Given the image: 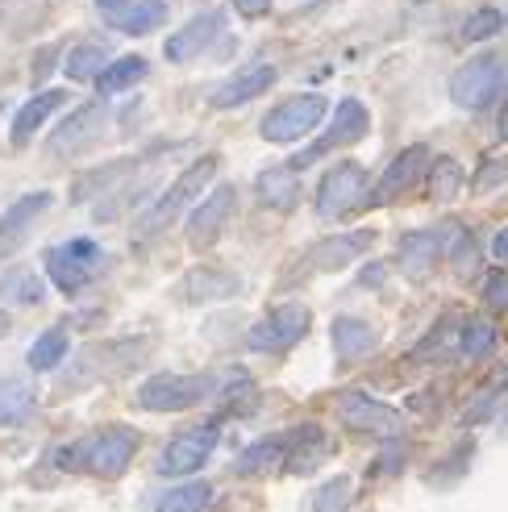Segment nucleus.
Returning a JSON list of instances; mask_svg holds the SVG:
<instances>
[{"label":"nucleus","mask_w":508,"mask_h":512,"mask_svg":"<svg viewBox=\"0 0 508 512\" xmlns=\"http://www.w3.org/2000/svg\"><path fill=\"white\" fill-rule=\"evenodd\" d=\"M146 71H150V63L142 55H121V59H113L105 71H100L92 84H96L100 96H121V92H130L134 84H142Z\"/></svg>","instance_id":"26"},{"label":"nucleus","mask_w":508,"mask_h":512,"mask_svg":"<svg viewBox=\"0 0 508 512\" xmlns=\"http://www.w3.org/2000/svg\"><path fill=\"white\" fill-rule=\"evenodd\" d=\"M504 88V63L496 55H475L450 75V100L467 113H484Z\"/></svg>","instance_id":"8"},{"label":"nucleus","mask_w":508,"mask_h":512,"mask_svg":"<svg viewBox=\"0 0 508 512\" xmlns=\"http://www.w3.org/2000/svg\"><path fill=\"white\" fill-rule=\"evenodd\" d=\"M429 163H434L429 146H421V142H417V146H404L400 155L388 163V171L379 175V184L371 188L367 204H371V209H388V204H396L400 196H409L417 184H425Z\"/></svg>","instance_id":"10"},{"label":"nucleus","mask_w":508,"mask_h":512,"mask_svg":"<svg viewBox=\"0 0 508 512\" xmlns=\"http://www.w3.org/2000/svg\"><path fill=\"white\" fill-rule=\"evenodd\" d=\"M384 275H388V267H384V263H371V267L359 275V288H367V292L384 288Z\"/></svg>","instance_id":"42"},{"label":"nucleus","mask_w":508,"mask_h":512,"mask_svg":"<svg viewBox=\"0 0 508 512\" xmlns=\"http://www.w3.org/2000/svg\"><path fill=\"white\" fill-rule=\"evenodd\" d=\"M217 392L213 375H175V371H159L138 383L134 400L146 413H188V408L205 404Z\"/></svg>","instance_id":"3"},{"label":"nucleus","mask_w":508,"mask_h":512,"mask_svg":"<svg viewBox=\"0 0 508 512\" xmlns=\"http://www.w3.org/2000/svg\"><path fill=\"white\" fill-rule=\"evenodd\" d=\"M100 267H105V250L92 238H71V242H59L46 250V275L63 296L84 292Z\"/></svg>","instance_id":"6"},{"label":"nucleus","mask_w":508,"mask_h":512,"mask_svg":"<svg viewBox=\"0 0 508 512\" xmlns=\"http://www.w3.org/2000/svg\"><path fill=\"white\" fill-rule=\"evenodd\" d=\"M38 300H42V279L30 267H17L0 279V304H9V309H30Z\"/></svg>","instance_id":"36"},{"label":"nucleus","mask_w":508,"mask_h":512,"mask_svg":"<svg viewBox=\"0 0 508 512\" xmlns=\"http://www.w3.org/2000/svg\"><path fill=\"white\" fill-rule=\"evenodd\" d=\"M329 338H334V350H338L342 363H363V358H371L375 346H379V334L371 329V321L350 317V313L334 317V325H329Z\"/></svg>","instance_id":"22"},{"label":"nucleus","mask_w":508,"mask_h":512,"mask_svg":"<svg viewBox=\"0 0 508 512\" xmlns=\"http://www.w3.org/2000/svg\"><path fill=\"white\" fill-rule=\"evenodd\" d=\"M217 38H225V13L221 9L196 13L192 21H184L180 30L163 42V55H167V63H192V59L205 55Z\"/></svg>","instance_id":"15"},{"label":"nucleus","mask_w":508,"mask_h":512,"mask_svg":"<svg viewBox=\"0 0 508 512\" xmlns=\"http://www.w3.org/2000/svg\"><path fill=\"white\" fill-rule=\"evenodd\" d=\"M325 113H329V105H325L321 92H300V96L279 100L271 113H263L259 134H263V142L292 146V142H300V138H309L317 125L325 121Z\"/></svg>","instance_id":"5"},{"label":"nucleus","mask_w":508,"mask_h":512,"mask_svg":"<svg viewBox=\"0 0 508 512\" xmlns=\"http://www.w3.org/2000/svg\"><path fill=\"white\" fill-rule=\"evenodd\" d=\"M38 408V392L21 379H0V425H25Z\"/></svg>","instance_id":"30"},{"label":"nucleus","mask_w":508,"mask_h":512,"mask_svg":"<svg viewBox=\"0 0 508 512\" xmlns=\"http://www.w3.org/2000/svg\"><path fill=\"white\" fill-rule=\"evenodd\" d=\"M55 55H59V46H42L38 55H34V80L42 84L50 71H55Z\"/></svg>","instance_id":"41"},{"label":"nucleus","mask_w":508,"mask_h":512,"mask_svg":"<svg viewBox=\"0 0 508 512\" xmlns=\"http://www.w3.org/2000/svg\"><path fill=\"white\" fill-rule=\"evenodd\" d=\"M492 350H496V325L488 317H463V329H459V358L463 363H484Z\"/></svg>","instance_id":"32"},{"label":"nucleus","mask_w":508,"mask_h":512,"mask_svg":"<svg viewBox=\"0 0 508 512\" xmlns=\"http://www.w3.org/2000/svg\"><path fill=\"white\" fill-rule=\"evenodd\" d=\"M217 167H221V159H217V155H200L196 163H188L180 175H175V184H171L155 204H150V209H146L142 217H138L134 234H138V238H155V234H163V229H167L175 217H180L196 196H205V192H209Z\"/></svg>","instance_id":"2"},{"label":"nucleus","mask_w":508,"mask_h":512,"mask_svg":"<svg viewBox=\"0 0 508 512\" xmlns=\"http://www.w3.org/2000/svg\"><path fill=\"white\" fill-rule=\"evenodd\" d=\"M504 25H508V13H504Z\"/></svg>","instance_id":"49"},{"label":"nucleus","mask_w":508,"mask_h":512,"mask_svg":"<svg viewBox=\"0 0 508 512\" xmlns=\"http://www.w3.org/2000/svg\"><path fill=\"white\" fill-rule=\"evenodd\" d=\"M500 184H508V159H488L484 167L475 171L471 192H475V196H488V192H496Z\"/></svg>","instance_id":"39"},{"label":"nucleus","mask_w":508,"mask_h":512,"mask_svg":"<svg viewBox=\"0 0 508 512\" xmlns=\"http://www.w3.org/2000/svg\"><path fill=\"white\" fill-rule=\"evenodd\" d=\"M9 334V313H0V338Z\"/></svg>","instance_id":"48"},{"label":"nucleus","mask_w":508,"mask_h":512,"mask_svg":"<svg viewBox=\"0 0 508 512\" xmlns=\"http://www.w3.org/2000/svg\"><path fill=\"white\" fill-rule=\"evenodd\" d=\"M67 354H71V334L63 325H50V329H42V334L30 342L25 363H30V371H55Z\"/></svg>","instance_id":"29"},{"label":"nucleus","mask_w":508,"mask_h":512,"mask_svg":"<svg viewBox=\"0 0 508 512\" xmlns=\"http://www.w3.org/2000/svg\"><path fill=\"white\" fill-rule=\"evenodd\" d=\"M400 450H404V446H388V450H384V463L371 467V475H392V471L400 467V458H404Z\"/></svg>","instance_id":"43"},{"label":"nucleus","mask_w":508,"mask_h":512,"mask_svg":"<svg viewBox=\"0 0 508 512\" xmlns=\"http://www.w3.org/2000/svg\"><path fill=\"white\" fill-rule=\"evenodd\" d=\"M309 325H313L309 304H279V309H271L246 334V350H254V354H284V350L300 346V338L309 334Z\"/></svg>","instance_id":"9"},{"label":"nucleus","mask_w":508,"mask_h":512,"mask_svg":"<svg viewBox=\"0 0 508 512\" xmlns=\"http://www.w3.org/2000/svg\"><path fill=\"white\" fill-rule=\"evenodd\" d=\"M105 125H109V109L100 105V100H92V105H80L75 109L55 134L46 138V150L55 159H71V155H84L88 146L100 142V134H105Z\"/></svg>","instance_id":"12"},{"label":"nucleus","mask_w":508,"mask_h":512,"mask_svg":"<svg viewBox=\"0 0 508 512\" xmlns=\"http://www.w3.org/2000/svg\"><path fill=\"white\" fill-rule=\"evenodd\" d=\"M367 130H371V113H367V105H363V100H354V96H346L342 105L334 109V117H329L325 134H321L317 142L304 146L288 167H296V171H300V167H309V163H317V159H325V155H334L338 146H354V142H363V138H367Z\"/></svg>","instance_id":"7"},{"label":"nucleus","mask_w":508,"mask_h":512,"mask_svg":"<svg viewBox=\"0 0 508 512\" xmlns=\"http://www.w3.org/2000/svg\"><path fill=\"white\" fill-rule=\"evenodd\" d=\"M334 454V446H329V438L321 433V425H300L288 433V450H284V471L288 475H309L317 471L325 458Z\"/></svg>","instance_id":"20"},{"label":"nucleus","mask_w":508,"mask_h":512,"mask_svg":"<svg viewBox=\"0 0 508 512\" xmlns=\"http://www.w3.org/2000/svg\"><path fill=\"white\" fill-rule=\"evenodd\" d=\"M254 196H259L263 209H275V213H292L300 204V179H296V167H267L254 179Z\"/></svg>","instance_id":"23"},{"label":"nucleus","mask_w":508,"mask_h":512,"mask_svg":"<svg viewBox=\"0 0 508 512\" xmlns=\"http://www.w3.org/2000/svg\"><path fill=\"white\" fill-rule=\"evenodd\" d=\"M371 196V175L363 163H354V159H342L334 163L325 175H321V184H317V200H313V209L321 221H338L354 209H363Z\"/></svg>","instance_id":"4"},{"label":"nucleus","mask_w":508,"mask_h":512,"mask_svg":"<svg viewBox=\"0 0 508 512\" xmlns=\"http://www.w3.org/2000/svg\"><path fill=\"white\" fill-rule=\"evenodd\" d=\"M234 9H238L242 17H263V13L271 9V0H234Z\"/></svg>","instance_id":"44"},{"label":"nucleus","mask_w":508,"mask_h":512,"mask_svg":"<svg viewBox=\"0 0 508 512\" xmlns=\"http://www.w3.org/2000/svg\"><path fill=\"white\" fill-rule=\"evenodd\" d=\"M213 504V488L209 483H175V488H163L155 500H150V512H205Z\"/></svg>","instance_id":"28"},{"label":"nucleus","mask_w":508,"mask_h":512,"mask_svg":"<svg viewBox=\"0 0 508 512\" xmlns=\"http://www.w3.org/2000/svg\"><path fill=\"white\" fill-rule=\"evenodd\" d=\"M500 30H504V13L484 5V9H475V13L463 21L459 34H463V42H488V38H496Z\"/></svg>","instance_id":"38"},{"label":"nucleus","mask_w":508,"mask_h":512,"mask_svg":"<svg viewBox=\"0 0 508 512\" xmlns=\"http://www.w3.org/2000/svg\"><path fill=\"white\" fill-rule=\"evenodd\" d=\"M217 438H221V421H205L196 429H184L180 438H171L159 454V475H196L200 467L213 458L217 450Z\"/></svg>","instance_id":"11"},{"label":"nucleus","mask_w":508,"mask_h":512,"mask_svg":"<svg viewBox=\"0 0 508 512\" xmlns=\"http://www.w3.org/2000/svg\"><path fill=\"white\" fill-rule=\"evenodd\" d=\"M496 130H500V138L508 142V100H504V109H500V121H496Z\"/></svg>","instance_id":"46"},{"label":"nucleus","mask_w":508,"mask_h":512,"mask_svg":"<svg viewBox=\"0 0 508 512\" xmlns=\"http://www.w3.org/2000/svg\"><path fill=\"white\" fill-rule=\"evenodd\" d=\"M50 200H55V196L42 188V192H25L21 200L9 204V213L0 217V263H5L9 254H17V250L25 246V238L34 234V225L46 217Z\"/></svg>","instance_id":"16"},{"label":"nucleus","mask_w":508,"mask_h":512,"mask_svg":"<svg viewBox=\"0 0 508 512\" xmlns=\"http://www.w3.org/2000/svg\"><path fill=\"white\" fill-rule=\"evenodd\" d=\"M350 500H354V479H346V475L325 479L313 492V512H346Z\"/></svg>","instance_id":"37"},{"label":"nucleus","mask_w":508,"mask_h":512,"mask_svg":"<svg viewBox=\"0 0 508 512\" xmlns=\"http://www.w3.org/2000/svg\"><path fill=\"white\" fill-rule=\"evenodd\" d=\"M242 292V279L238 275H230V271H192V275H184V288H180V296L184 300H192V304H205V300H230V296H238Z\"/></svg>","instance_id":"25"},{"label":"nucleus","mask_w":508,"mask_h":512,"mask_svg":"<svg viewBox=\"0 0 508 512\" xmlns=\"http://www.w3.org/2000/svg\"><path fill=\"white\" fill-rule=\"evenodd\" d=\"M484 309L488 313H508V267L504 271H492L488 279H484Z\"/></svg>","instance_id":"40"},{"label":"nucleus","mask_w":508,"mask_h":512,"mask_svg":"<svg viewBox=\"0 0 508 512\" xmlns=\"http://www.w3.org/2000/svg\"><path fill=\"white\" fill-rule=\"evenodd\" d=\"M459 329H463V317H446V321H438L434 329H429V338H421V346H417V363H442L446 354H454L459 350Z\"/></svg>","instance_id":"35"},{"label":"nucleus","mask_w":508,"mask_h":512,"mask_svg":"<svg viewBox=\"0 0 508 512\" xmlns=\"http://www.w3.org/2000/svg\"><path fill=\"white\" fill-rule=\"evenodd\" d=\"M425 192H429V200L434 204H450L454 196L463 192V184H467V175H463V167H459V159H434L429 163V171H425Z\"/></svg>","instance_id":"33"},{"label":"nucleus","mask_w":508,"mask_h":512,"mask_svg":"<svg viewBox=\"0 0 508 512\" xmlns=\"http://www.w3.org/2000/svg\"><path fill=\"white\" fill-rule=\"evenodd\" d=\"M492 259L496 263H508V229H500V234L492 238Z\"/></svg>","instance_id":"45"},{"label":"nucleus","mask_w":508,"mask_h":512,"mask_svg":"<svg viewBox=\"0 0 508 512\" xmlns=\"http://www.w3.org/2000/svg\"><path fill=\"white\" fill-rule=\"evenodd\" d=\"M271 84H275V67H271V63H250V67L234 71L230 80H225V84L209 96V105L221 109V113H225V109H238V105H246V100L263 96Z\"/></svg>","instance_id":"19"},{"label":"nucleus","mask_w":508,"mask_h":512,"mask_svg":"<svg viewBox=\"0 0 508 512\" xmlns=\"http://www.w3.org/2000/svg\"><path fill=\"white\" fill-rule=\"evenodd\" d=\"M442 259L450 263V271L459 275L463 284H471V279L479 275V242H475L471 229H463V225L446 229V254H442Z\"/></svg>","instance_id":"27"},{"label":"nucleus","mask_w":508,"mask_h":512,"mask_svg":"<svg viewBox=\"0 0 508 512\" xmlns=\"http://www.w3.org/2000/svg\"><path fill=\"white\" fill-rule=\"evenodd\" d=\"M105 67H109V50L96 46V42H75V46L67 50V59H63L67 80H75V84L96 80V75L105 71Z\"/></svg>","instance_id":"34"},{"label":"nucleus","mask_w":508,"mask_h":512,"mask_svg":"<svg viewBox=\"0 0 508 512\" xmlns=\"http://www.w3.org/2000/svg\"><path fill=\"white\" fill-rule=\"evenodd\" d=\"M334 404H338L342 425L359 429V433H375V438H396V433H404V417L384 400H371L363 392H342Z\"/></svg>","instance_id":"14"},{"label":"nucleus","mask_w":508,"mask_h":512,"mask_svg":"<svg viewBox=\"0 0 508 512\" xmlns=\"http://www.w3.org/2000/svg\"><path fill=\"white\" fill-rule=\"evenodd\" d=\"M442 254H446V234H442V229H413V234L400 238L396 263H400L404 275L413 279V284H425V279L438 271Z\"/></svg>","instance_id":"17"},{"label":"nucleus","mask_w":508,"mask_h":512,"mask_svg":"<svg viewBox=\"0 0 508 512\" xmlns=\"http://www.w3.org/2000/svg\"><path fill=\"white\" fill-rule=\"evenodd\" d=\"M67 105V92L63 88H46V92H38V96H30V100H25V105L17 109V117H13V130H9V142L21 150L25 142H30L38 130H42V125L50 121V117H55L59 109Z\"/></svg>","instance_id":"21"},{"label":"nucleus","mask_w":508,"mask_h":512,"mask_svg":"<svg viewBox=\"0 0 508 512\" xmlns=\"http://www.w3.org/2000/svg\"><path fill=\"white\" fill-rule=\"evenodd\" d=\"M142 438L138 429L130 425H109V429H96L88 438H75L67 446L55 450V467L59 471H84L96 479H121L125 467L134 463Z\"/></svg>","instance_id":"1"},{"label":"nucleus","mask_w":508,"mask_h":512,"mask_svg":"<svg viewBox=\"0 0 508 512\" xmlns=\"http://www.w3.org/2000/svg\"><path fill=\"white\" fill-rule=\"evenodd\" d=\"M284 450H288V433H271V438H259V442H250L238 454L234 471L238 475H259V471H267L275 463H284Z\"/></svg>","instance_id":"31"},{"label":"nucleus","mask_w":508,"mask_h":512,"mask_svg":"<svg viewBox=\"0 0 508 512\" xmlns=\"http://www.w3.org/2000/svg\"><path fill=\"white\" fill-rule=\"evenodd\" d=\"M117 5H125V0H96V9H100V13H109V9H117Z\"/></svg>","instance_id":"47"},{"label":"nucleus","mask_w":508,"mask_h":512,"mask_svg":"<svg viewBox=\"0 0 508 512\" xmlns=\"http://www.w3.org/2000/svg\"><path fill=\"white\" fill-rule=\"evenodd\" d=\"M105 21L113 30L130 34V38H142V34H155L159 25L167 21V0H125V5L109 9Z\"/></svg>","instance_id":"24"},{"label":"nucleus","mask_w":508,"mask_h":512,"mask_svg":"<svg viewBox=\"0 0 508 512\" xmlns=\"http://www.w3.org/2000/svg\"><path fill=\"white\" fill-rule=\"evenodd\" d=\"M375 246V229H350V234H334L309 250L313 271H342L350 263H359L363 254Z\"/></svg>","instance_id":"18"},{"label":"nucleus","mask_w":508,"mask_h":512,"mask_svg":"<svg viewBox=\"0 0 508 512\" xmlns=\"http://www.w3.org/2000/svg\"><path fill=\"white\" fill-rule=\"evenodd\" d=\"M234 204H238V188H234V184H217V188L192 209V217H188V246H192V250H209V246L225 234V225H230Z\"/></svg>","instance_id":"13"}]
</instances>
